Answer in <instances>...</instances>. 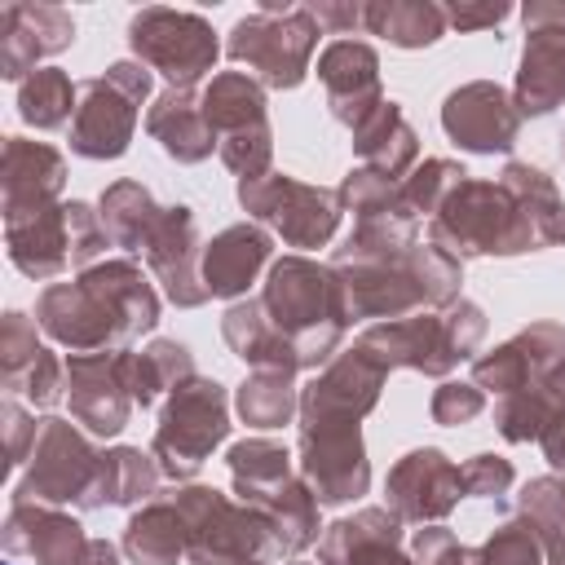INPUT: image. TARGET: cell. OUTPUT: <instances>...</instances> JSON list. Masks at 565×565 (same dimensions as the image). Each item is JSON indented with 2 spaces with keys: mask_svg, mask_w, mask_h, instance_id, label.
<instances>
[{
  "mask_svg": "<svg viewBox=\"0 0 565 565\" xmlns=\"http://www.w3.org/2000/svg\"><path fill=\"white\" fill-rule=\"evenodd\" d=\"M428 243L446 247L450 256H521L552 247L547 225H539L499 181H463L441 212L428 221Z\"/></svg>",
  "mask_w": 565,
  "mask_h": 565,
  "instance_id": "3",
  "label": "cell"
},
{
  "mask_svg": "<svg viewBox=\"0 0 565 565\" xmlns=\"http://www.w3.org/2000/svg\"><path fill=\"white\" fill-rule=\"evenodd\" d=\"M561 154H565V146H561Z\"/></svg>",
  "mask_w": 565,
  "mask_h": 565,
  "instance_id": "53",
  "label": "cell"
},
{
  "mask_svg": "<svg viewBox=\"0 0 565 565\" xmlns=\"http://www.w3.org/2000/svg\"><path fill=\"white\" fill-rule=\"evenodd\" d=\"M486 340V313L472 300H455L446 313H411V318H393V322H371L358 344L384 366H411L424 375H450L459 362H468L477 353V344Z\"/></svg>",
  "mask_w": 565,
  "mask_h": 565,
  "instance_id": "4",
  "label": "cell"
},
{
  "mask_svg": "<svg viewBox=\"0 0 565 565\" xmlns=\"http://www.w3.org/2000/svg\"><path fill=\"white\" fill-rule=\"evenodd\" d=\"M441 128L468 154H508L521 137V110L512 93L499 88L494 79H472L446 93Z\"/></svg>",
  "mask_w": 565,
  "mask_h": 565,
  "instance_id": "15",
  "label": "cell"
},
{
  "mask_svg": "<svg viewBox=\"0 0 565 565\" xmlns=\"http://www.w3.org/2000/svg\"><path fill=\"white\" fill-rule=\"evenodd\" d=\"M366 31L388 40L393 49H428L450 31V22H446V4L433 0H371Z\"/></svg>",
  "mask_w": 565,
  "mask_h": 565,
  "instance_id": "31",
  "label": "cell"
},
{
  "mask_svg": "<svg viewBox=\"0 0 565 565\" xmlns=\"http://www.w3.org/2000/svg\"><path fill=\"white\" fill-rule=\"evenodd\" d=\"M203 115L216 132L221 163L238 177H265L274 159V124L265 110V84L247 71H221L203 88Z\"/></svg>",
  "mask_w": 565,
  "mask_h": 565,
  "instance_id": "8",
  "label": "cell"
},
{
  "mask_svg": "<svg viewBox=\"0 0 565 565\" xmlns=\"http://www.w3.org/2000/svg\"><path fill=\"white\" fill-rule=\"evenodd\" d=\"M75 18L62 4H4L0 9V75L22 79L35 75L40 57L71 49Z\"/></svg>",
  "mask_w": 565,
  "mask_h": 565,
  "instance_id": "22",
  "label": "cell"
},
{
  "mask_svg": "<svg viewBox=\"0 0 565 565\" xmlns=\"http://www.w3.org/2000/svg\"><path fill=\"white\" fill-rule=\"evenodd\" d=\"M300 477L322 508L362 499L371 486V463L358 419H300Z\"/></svg>",
  "mask_w": 565,
  "mask_h": 565,
  "instance_id": "12",
  "label": "cell"
},
{
  "mask_svg": "<svg viewBox=\"0 0 565 565\" xmlns=\"http://www.w3.org/2000/svg\"><path fill=\"white\" fill-rule=\"evenodd\" d=\"M190 547L185 521L177 512L172 499H154L141 512H132L128 530H124V552L132 565H177Z\"/></svg>",
  "mask_w": 565,
  "mask_h": 565,
  "instance_id": "30",
  "label": "cell"
},
{
  "mask_svg": "<svg viewBox=\"0 0 565 565\" xmlns=\"http://www.w3.org/2000/svg\"><path fill=\"white\" fill-rule=\"evenodd\" d=\"M340 207L344 212H353L358 221H366V216H384V212H402L406 203H402V185L397 181H388V177H380V172H371V168H353L344 181H340ZM411 212V207H406ZM419 221V216H415Z\"/></svg>",
  "mask_w": 565,
  "mask_h": 565,
  "instance_id": "44",
  "label": "cell"
},
{
  "mask_svg": "<svg viewBox=\"0 0 565 565\" xmlns=\"http://www.w3.org/2000/svg\"><path fill=\"white\" fill-rule=\"evenodd\" d=\"M291 380H296V375H287V371H265V366H260L256 375H247L243 388H238V397H234L243 424H247V428H265V433L291 424V415L300 411V393H296Z\"/></svg>",
  "mask_w": 565,
  "mask_h": 565,
  "instance_id": "38",
  "label": "cell"
},
{
  "mask_svg": "<svg viewBox=\"0 0 565 565\" xmlns=\"http://www.w3.org/2000/svg\"><path fill=\"white\" fill-rule=\"evenodd\" d=\"M388 371L362 349H344L335 353L322 375H313V384L300 393V419H358L375 411L380 388H384Z\"/></svg>",
  "mask_w": 565,
  "mask_h": 565,
  "instance_id": "18",
  "label": "cell"
},
{
  "mask_svg": "<svg viewBox=\"0 0 565 565\" xmlns=\"http://www.w3.org/2000/svg\"><path fill=\"white\" fill-rule=\"evenodd\" d=\"M481 411H486V393H481L477 384H455V380H446V384L433 393V402H428L433 424H446V428L472 424Z\"/></svg>",
  "mask_w": 565,
  "mask_h": 565,
  "instance_id": "45",
  "label": "cell"
},
{
  "mask_svg": "<svg viewBox=\"0 0 565 565\" xmlns=\"http://www.w3.org/2000/svg\"><path fill=\"white\" fill-rule=\"evenodd\" d=\"M260 512H265V521H269V530H274V539H278V552L282 556H296V552H305L309 543H318V494L309 490V481L305 477H291L278 494H269L265 503H256Z\"/></svg>",
  "mask_w": 565,
  "mask_h": 565,
  "instance_id": "35",
  "label": "cell"
},
{
  "mask_svg": "<svg viewBox=\"0 0 565 565\" xmlns=\"http://www.w3.org/2000/svg\"><path fill=\"white\" fill-rule=\"evenodd\" d=\"M269 256H274V243L260 225H247V221L230 225L203 247V282L212 296L238 300V296H247L256 274L269 265Z\"/></svg>",
  "mask_w": 565,
  "mask_h": 565,
  "instance_id": "26",
  "label": "cell"
},
{
  "mask_svg": "<svg viewBox=\"0 0 565 565\" xmlns=\"http://www.w3.org/2000/svg\"><path fill=\"white\" fill-rule=\"evenodd\" d=\"M411 274L424 291V305L433 309H450L459 300V282H463V260L450 256L437 243H415L411 247Z\"/></svg>",
  "mask_w": 565,
  "mask_h": 565,
  "instance_id": "42",
  "label": "cell"
},
{
  "mask_svg": "<svg viewBox=\"0 0 565 565\" xmlns=\"http://www.w3.org/2000/svg\"><path fill=\"white\" fill-rule=\"evenodd\" d=\"M238 203L247 207V216L274 225L282 234V243L300 247V252L327 247L340 225V212H344L335 190L305 185L287 172H265V177L238 181Z\"/></svg>",
  "mask_w": 565,
  "mask_h": 565,
  "instance_id": "11",
  "label": "cell"
},
{
  "mask_svg": "<svg viewBox=\"0 0 565 565\" xmlns=\"http://www.w3.org/2000/svg\"><path fill=\"white\" fill-rule=\"evenodd\" d=\"M472 565H547V543L530 516H516L472 547Z\"/></svg>",
  "mask_w": 565,
  "mask_h": 565,
  "instance_id": "43",
  "label": "cell"
},
{
  "mask_svg": "<svg viewBox=\"0 0 565 565\" xmlns=\"http://www.w3.org/2000/svg\"><path fill=\"white\" fill-rule=\"evenodd\" d=\"M159 459L141 455L137 446H119L102 455V477H97V508H132V503H154L159 494Z\"/></svg>",
  "mask_w": 565,
  "mask_h": 565,
  "instance_id": "34",
  "label": "cell"
},
{
  "mask_svg": "<svg viewBox=\"0 0 565 565\" xmlns=\"http://www.w3.org/2000/svg\"><path fill=\"white\" fill-rule=\"evenodd\" d=\"M146 132L177 163H203L216 150V132L203 115V93L199 88H163L154 97V106L146 110Z\"/></svg>",
  "mask_w": 565,
  "mask_h": 565,
  "instance_id": "25",
  "label": "cell"
},
{
  "mask_svg": "<svg viewBox=\"0 0 565 565\" xmlns=\"http://www.w3.org/2000/svg\"><path fill=\"white\" fill-rule=\"evenodd\" d=\"M124 353H71L66 362L71 415L93 437H119L128 424V411L137 406L124 384Z\"/></svg>",
  "mask_w": 565,
  "mask_h": 565,
  "instance_id": "20",
  "label": "cell"
},
{
  "mask_svg": "<svg viewBox=\"0 0 565 565\" xmlns=\"http://www.w3.org/2000/svg\"><path fill=\"white\" fill-rule=\"evenodd\" d=\"M62 181H66V159L53 146L22 141V137L4 141V212H9V221L53 207Z\"/></svg>",
  "mask_w": 565,
  "mask_h": 565,
  "instance_id": "24",
  "label": "cell"
},
{
  "mask_svg": "<svg viewBox=\"0 0 565 565\" xmlns=\"http://www.w3.org/2000/svg\"><path fill=\"white\" fill-rule=\"evenodd\" d=\"M353 150H358L362 168H371V172H380V177H388V181H397V185H402V181L415 172V163H419V137H415V128L406 124L402 106L388 102V97L353 128Z\"/></svg>",
  "mask_w": 565,
  "mask_h": 565,
  "instance_id": "27",
  "label": "cell"
},
{
  "mask_svg": "<svg viewBox=\"0 0 565 565\" xmlns=\"http://www.w3.org/2000/svg\"><path fill=\"white\" fill-rule=\"evenodd\" d=\"M521 18H525V49H521L512 102L521 119H543L556 106H565V4L530 0Z\"/></svg>",
  "mask_w": 565,
  "mask_h": 565,
  "instance_id": "13",
  "label": "cell"
},
{
  "mask_svg": "<svg viewBox=\"0 0 565 565\" xmlns=\"http://www.w3.org/2000/svg\"><path fill=\"white\" fill-rule=\"evenodd\" d=\"M225 437H230V397L216 380L194 375L168 397L150 455L159 459L163 477L190 481Z\"/></svg>",
  "mask_w": 565,
  "mask_h": 565,
  "instance_id": "9",
  "label": "cell"
},
{
  "mask_svg": "<svg viewBox=\"0 0 565 565\" xmlns=\"http://www.w3.org/2000/svg\"><path fill=\"white\" fill-rule=\"evenodd\" d=\"M221 335H225V344L234 349V358L252 362L256 371H260V366H265V371H287V375L300 371L291 340L274 327V318L265 313L260 300H234V305L225 309V318H221Z\"/></svg>",
  "mask_w": 565,
  "mask_h": 565,
  "instance_id": "29",
  "label": "cell"
},
{
  "mask_svg": "<svg viewBox=\"0 0 565 565\" xmlns=\"http://www.w3.org/2000/svg\"><path fill=\"white\" fill-rule=\"evenodd\" d=\"M75 110H79V88H75L71 75L57 71V66H44V71H35V75H26V79L18 84V115H22L26 124L44 128V132L71 128Z\"/></svg>",
  "mask_w": 565,
  "mask_h": 565,
  "instance_id": "37",
  "label": "cell"
},
{
  "mask_svg": "<svg viewBox=\"0 0 565 565\" xmlns=\"http://www.w3.org/2000/svg\"><path fill=\"white\" fill-rule=\"evenodd\" d=\"M561 353H565V327L561 322H530L525 331H516L512 340H503L499 349H490L472 362V384L481 393H494V397L534 388L561 362Z\"/></svg>",
  "mask_w": 565,
  "mask_h": 565,
  "instance_id": "19",
  "label": "cell"
},
{
  "mask_svg": "<svg viewBox=\"0 0 565 565\" xmlns=\"http://www.w3.org/2000/svg\"><path fill=\"white\" fill-rule=\"evenodd\" d=\"M31 481L22 486V499H49V503H79L97 508V477L102 455L62 419H40V433L31 441Z\"/></svg>",
  "mask_w": 565,
  "mask_h": 565,
  "instance_id": "14",
  "label": "cell"
},
{
  "mask_svg": "<svg viewBox=\"0 0 565 565\" xmlns=\"http://www.w3.org/2000/svg\"><path fill=\"white\" fill-rule=\"evenodd\" d=\"M415 565H472V547H463L446 525H424L411 539Z\"/></svg>",
  "mask_w": 565,
  "mask_h": 565,
  "instance_id": "47",
  "label": "cell"
},
{
  "mask_svg": "<svg viewBox=\"0 0 565 565\" xmlns=\"http://www.w3.org/2000/svg\"><path fill=\"white\" fill-rule=\"evenodd\" d=\"M459 477H463V494H472V499H503L516 481V472L503 455H472L459 468Z\"/></svg>",
  "mask_w": 565,
  "mask_h": 565,
  "instance_id": "46",
  "label": "cell"
},
{
  "mask_svg": "<svg viewBox=\"0 0 565 565\" xmlns=\"http://www.w3.org/2000/svg\"><path fill=\"white\" fill-rule=\"evenodd\" d=\"M146 265L154 269V278L163 282V296L177 309H199L203 300H212L207 282H203V243H199V221L185 203H172L159 212L150 238H146Z\"/></svg>",
  "mask_w": 565,
  "mask_h": 565,
  "instance_id": "17",
  "label": "cell"
},
{
  "mask_svg": "<svg viewBox=\"0 0 565 565\" xmlns=\"http://www.w3.org/2000/svg\"><path fill=\"white\" fill-rule=\"evenodd\" d=\"M539 441H543V455H547V463H552V468L565 477V411L552 419V428H547Z\"/></svg>",
  "mask_w": 565,
  "mask_h": 565,
  "instance_id": "50",
  "label": "cell"
},
{
  "mask_svg": "<svg viewBox=\"0 0 565 565\" xmlns=\"http://www.w3.org/2000/svg\"><path fill=\"white\" fill-rule=\"evenodd\" d=\"M309 13L318 18L322 35H349L353 26H366V4H335V0H318V4H309Z\"/></svg>",
  "mask_w": 565,
  "mask_h": 565,
  "instance_id": "49",
  "label": "cell"
},
{
  "mask_svg": "<svg viewBox=\"0 0 565 565\" xmlns=\"http://www.w3.org/2000/svg\"><path fill=\"white\" fill-rule=\"evenodd\" d=\"M9 260L31 274L35 282L71 269V230H66V203H53L35 216L9 221Z\"/></svg>",
  "mask_w": 565,
  "mask_h": 565,
  "instance_id": "28",
  "label": "cell"
},
{
  "mask_svg": "<svg viewBox=\"0 0 565 565\" xmlns=\"http://www.w3.org/2000/svg\"><path fill=\"white\" fill-rule=\"evenodd\" d=\"M185 380H194V358L181 340H154L141 353H124V384L137 406H154L168 388L177 393Z\"/></svg>",
  "mask_w": 565,
  "mask_h": 565,
  "instance_id": "32",
  "label": "cell"
},
{
  "mask_svg": "<svg viewBox=\"0 0 565 565\" xmlns=\"http://www.w3.org/2000/svg\"><path fill=\"white\" fill-rule=\"evenodd\" d=\"M265 313L274 327L291 340L296 366L318 371L340 353L349 309H344V287L331 265L305 260V256H282L269 265V282L260 291Z\"/></svg>",
  "mask_w": 565,
  "mask_h": 565,
  "instance_id": "2",
  "label": "cell"
},
{
  "mask_svg": "<svg viewBox=\"0 0 565 565\" xmlns=\"http://www.w3.org/2000/svg\"><path fill=\"white\" fill-rule=\"evenodd\" d=\"M230 477H234V494L238 503H265L269 494H278L287 481H291V455L287 446L269 441V437H247V441H234L230 455Z\"/></svg>",
  "mask_w": 565,
  "mask_h": 565,
  "instance_id": "33",
  "label": "cell"
},
{
  "mask_svg": "<svg viewBox=\"0 0 565 565\" xmlns=\"http://www.w3.org/2000/svg\"><path fill=\"white\" fill-rule=\"evenodd\" d=\"M35 318L71 353H124L137 335L159 327V296L132 260H106L75 282H53Z\"/></svg>",
  "mask_w": 565,
  "mask_h": 565,
  "instance_id": "1",
  "label": "cell"
},
{
  "mask_svg": "<svg viewBox=\"0 0 565 565\" xmlns=\"http://www.w3.org/2000/svg\"><path fill=\"white\" fill-rule=\"evenodd\" d=\"M128 44L146 71H159L168 88H194L221 57L216 31L203 13L146 4L128 18Z\"/></svg>",
  "mask_w": 565,
  "mask_h": 565,
  "instance_id": "10",
  "label": "cell"
},
{
  "mask_svg": "<svg viewBox=\"0 0 565 565\" xmlns=\"http://www.w3.org/2000/svg\"><path fill=\"white\" fill-rule=\"evenodd\" d=\"M318 79L327 88V110L349 132L384 102L380 88V53L362 40H331L318 53Z\"/></svg>",
  "mask_w": 565,
  "mask_h": 565,
  "instance_id": "21",
  "label": "cell"
},
{
  "mask_svg": "<svg viewBox=\"0 0 565 565\" xmlns=\"http://www.w3.org/2000/svg\"><path fill=\"white\" fill-rule=\"evenodd\" d=\"M516 9L512 4H446V22L455 26V31H486V26H499V22H508Z\"/></svg>",
  "mask_w": 565,
  "mask_h": 565,
  "instance_id": "48",
  "label": "cell"
},
{
  "mask_svg": "<svg viewBox=\"0 0 565 565\" xmlns=\"http://www.w3.org/2000/svg\"><path fill=\"white\" fill-rule=\"evenodd\" d=\"M556 243H565V207H561V216H556V225H552V247Z\"/></svg>",
  "mask_w": 565,
  "mask_h": 565,
  "instance_id": "52",
  "label": "cell"
},
{
  "mask_svg": "<svg viewBox=\"0 0 565 565\" xmlns=\"http://www.w3.org/2000/svg\"><path fill=\"white\" fill-rule=\"evenodd\" d=\"M163 207H154L150 190L141 181H115L106 194H102V225H106V238L124 252H141L154 221H159Z\"/></svg>",
  "mask_w": 565,
  "mask_h": 565,
  "instance_id": "36",
  "label": "cell"
},
{
  "mask_svg": "<svg viewBox=\"0 0 565 565\" xmlns=\"http://www.w3.org/2000/svg\"><path fill=\"white\" fill-rule=\"evenodd\" d=\"M539 388H547V393H552V397L565 406V353H561V362H556V366L543 375V384H539Z\"/></svg>",
  "mask_w": 565,
  "mask_h": 565,
  "instance_id": "51",
  "label": "cell"
},
{
  "mask_svg": "<svg viewBox=\"0 0 565 565\" xmlns=\"http://www.w3.org/2000/svg\"><path fill=\"white\" fill-rule=\"evenodd\" d=\"M463 181H468L463 163L441 159V154L419 159V163H415V172L402 181V203L411 207V216H428V221H433V216L441 212V203H446Z\"/></svg>",
  "mask_w": 565,
  "mask_h": 565,
  "instance_id": "40",
  "label": "cell"
},
{
  "mask_svg": "<svg viewBox=\"0 0 565 565\" xmlns=\"http://www.w3.org/2000/svg\"><path fill=\"white\" fill-rule=\"evenodd\" d=\"M172 503L185 521V556L194 565H274L282 556L265 512L252 503H230L207 486H181Z\"/></svg>",
  "mask_w": 565,
  "mask_h": 565,
  "instance_id": "5",
  "label": "cell"
},
{
  "mask_svg": "<svg viewBox=\"0 0 565 565\" xmlns=\"http://www.w3.org/2000/svg\"><path fill=\"white\" fill-rule=\"evenodd\" d=\"M565 406L547 393V388H521V393H508V397H499V406H494V428H499V437L503 441H512V446H521V441H539L547 428H552V419L561 415Z\"/></svg>",
  "mask_w": 565,
  "mask_h": 565,
  "instance_id": "39",
  "label": "cell"
},
{
  "mask_svg": "<svg viewBox=\"0 0 565 565\" xmlns=\"http://www.w3.org/2000/svg\"><path fill=\"white\" fill-rule=\"evenodd\" d=\"M322 565H415L402 552V521L388 508H362L318 539Z\"/></svg>",
  "mask_w": 565,
  "mask_h": 565,
  "instance_id": "23",
  "label": "cell"
},
{
  "mask_svg": "<svg viewBox=\"0 0 565 565\" xmlns=\"http://www.w3.org/2000/svg\"><path fill=\"white\" fill-rule=\"evenodd\" d=\"M521 516L547 543V565H565V477H539L521 490Z\"/></svg>",
  "mask_w": 565,
  "mask_h": 565,
  "instance_id": "41",
  "label": "cell"
},
{
  "mask_svg": "<svg viewBox=\"0 0 565 565\" xmlns=\"http://www.w3.org/2000/svg\"><path fill=\"white\" fill-rule=\"evenodd\" d=\"M318 18L309 13V4H278L265 0L256 13L238 18L225 53L230 62H243L252 79H260L265 88H300L318 49Z\"/></svg>",
  "mask_w": 565,
  "mask_h": 565,
  "instance_id": "6",
  "label": "cell"
},
{
  "mask_svg": "<svg viewBox=\"0 0 565 565\" xmlns=\"http://www.w3.org/2000/svg\"><path fill=\"white\" fill-rule=\"evenodd\" d=\"M384 499L402 525L406 521L433 525V521H446L455 512V503L463 499V477L437 446H419V450H406L388 468Z\"/></svg>",
  "mask_w": 565,
  "mask_h": 565,
  "instance_id": "16",
  "label": "cell"
},
{
  "mask_svg": "<svg viewBox=\"0 0 565 565\" xmlns=\"http://www.w3.org/2000/svg\"><path fill=\"white\" fill-rule=\"evenodd\" d=\"M154 93V75L141 62H110L106 75L79 84V110L71 119V150L84 159H119L132 146L137 115Z\"/></svg>",
  "mask_w": 565,
  "mask_h": 565,
  "instance_id": "7",
  "label": "cell"
}]
</instances>
